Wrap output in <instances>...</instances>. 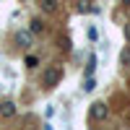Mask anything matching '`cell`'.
Wrapping results in <instances>:
<instances>
[{
  "mask_svg": "<svg viewBox=\"0 0 130 130\" xmlns=\"http://www.w3.org/2000/svg\"><path fill=\"white\" fill-rule=\"evenodd\" d=\"M94 89H96V81L89 75V78H86V83H83V91H94Z\"/></svg>",
  "mask_w": 130,
  "mask_h": 130,
  "instance_id": "cell-8",
  "label": "cell"
},
{
  "mask_svg": "<svg viewBox=\"0 0 130 130\" xmlns=\"http://www.w3.org/2000/svg\"><path fill=\"white\" fill-rule=\"evenodd\" d=\"M120 3H125V5H130V0H120Z\"/></svg>",
  "mask_w": 130,
  "mask_h": 130,
  "instance_id": "cell-13",
  "label": "cell"
},
{
  "mask_svg": "<svg viewBox=\"0 0 130 130\" xmlns=\"http://www.w3.org/2000/svg\"><path fill=\"white\" fill-rule=\"evenodd\" d=\"M120 60H122V65H130V50H127V47L122 50V55H120Z\"/></svg>",
  "mask_w": 130,
  "mask_h": 130,
  "instance_id": "cell-9",
  "label": "cell"
},
{
  "mask_svg": "<svg viewBox=\"0 0 130 130\" xmlns=\"http://www.w3.org/2000/svg\"><path fill=\"white\" fill-rule=\"evenodd\" d=\"M125 39L130 42V24H125Z\"/></svg>",
  "mask_w": 130,
  "mask_h": 130,
  "instance_id": "cell-12",
  "label": "cell"
},
{
  "mask_svg": "<svg viewBox=\"0 0 130 130\" xmlns=\"http://www.w3.org/2000/svg\"><path fill=\"white\" fill-rule=\"evenodd\" d=\"M60 78H62V68H60V65H55V68H50V70L44 73V86H47V89H52L55 83H60Z\"/></svg>",
  "mask_w": 130,
  "mask_h": 130,
  "instance_id": "cell-2",
  "label": "cell"
},
{
  "mask_svg": "<svg viewBox=\"0 0 130 130\" xmlns=\"http://www.w3.org/2000/svg\"><path fill=\"white\" fill-rule=\"evenodd\" d=\"M0 115H3V117H13V115H16V104L10 102V99L0 102Z\"/></svg>",
  "mask_w": 130,
  "mask_h": 130,
  "instance_id": "cell-3",
  "label": "cell"
},
{
  "mask_svg": "<svg viewBox=\"0 0 130 130\" xmlns=\"http://www.w3.org/2000/svg\"><path fill=\"white\" fill-rule=\"evenodd\" d=\"M94 65H96V57H91V60H89V68H86V75H91V73H94Z\"/></svg>",
  "mask_w": 130,
  "mask_h": 130,
  "instance_id": "cell-11",
  "label": "cell"
},
{
  "mask_svg": "<svg viewBox=\"0 0 130 130\" xmlns=\"http://www.w3.org/2000/svg\"><path fill=\"white\" fill-rule=\"evenodd\" d=\"M107 115H109V109H107V104H102V102L91 104V112H89V117H91L94 122H102V120H107Z\"/></svg>",
  "mask_w": 130,
  "mask_h": 130,
  "instance_id": "cell-1",
  "label": "cell"
},
{
  "mask_svg": "<svg viewBox=\"0 0 130 130\" xmlns=\"http://www.w3.org/2000/svg\"><path fill=\"white\" fill-rule=\"evenodd\" d=\"M16 42H18V47H31V31H18Z\"/></svg>",
  "mask_w": 130,
  "mask_h": 130,
  "instance_id": "cell-4",
  "label": "cell"
},
{
  "mask_svg": "<svg viewBox=\"0 0 130 130\" xmlns=\"http://www.w3.org/2000/svg\"><path fill=\"white\" fill-rule=\"evenodd\" d=\"M89 39H91V42H94V39H99V31H96L94 26H89Z\"/></svg>",
  "mask_w": 130,
  "mask_h": 130,
  "instance_id": "cell-10",
  "label": "cell"
},
{
  "mask_svg": "<svg viewBox=\"0 0 130 130\" xmlns=\"http://www.w3.org/2000/svg\"><path fill=\"white\" fill-rule=\"evenodd\" d=\"M39 65V57L37 55H26V68H37Z\"/></svg>",
  "mask_w": 130,
  "mask_h": 130,
  "instance_id": "cell-6",
  "label": "cell"
},
{
  "mask_svg": "<svg viewBox=\"0 0 130 130\" xmlns=\"http://www.w3.org/2000/svg\"><path fill=\"white\" fill-rule=\"evenodd\" d=\"M42 29H44V26H42V21H31V26H29V31H31V34H39Z\"/></svg>",
  "mask_w": 130,
  "mask_h": 130,
  "instance_id": "cell-7",
  "label": "cell"
},
{
  "mask_svg": "<svg viewBox=\"0 0 130 130\" xmlns=\"http://www.w3.org/2000/svg\"><path fill=\"white\" fill-rule=\"evenodd\" d=\"M39 8L44 10V13H55L57 10V0H39Z\"/></svg>",
  "mask_w": 130,
  "mask_h": 130,
  "instance_id": "cell-5",
  "label": "cell"
}]
</instances>
